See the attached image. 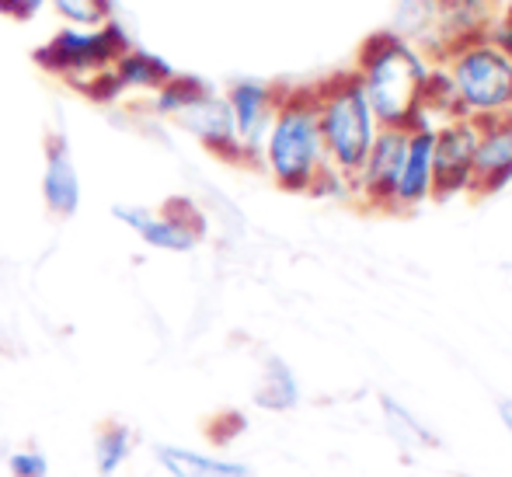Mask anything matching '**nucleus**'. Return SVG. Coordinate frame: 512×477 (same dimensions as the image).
I'll use <instances>...</instances> for the list:
<instances>
[{"instance_id": "nucleus-1", "label": "nucleus", "mask_w": 512, "mask_h": 477, "mask_svg": "<svg viewBox=\"0 0 512 477\" xmlns=\"http://www.w3.org/2000/svg\"><path fill=\"white\" fill-rule=\"evenodd\" d=\"M429 67L432 63L405 35L384 28L363 42L352 70H356L380 126L411 129L418 119V101H422V84L429 77Z\"/></svg>"}, {"instance_id": "nucleus-2", "label": "nucleus", "mask_w": 512, "mask_h": 477, "mask_svg": "<svg viewBox=\"0 0 512 477\" xmlns=\"http://www.w3.org/2000/svg\"><path fill=\"white\" fill-rule=\"evenodd\" d=\"M258 168L276 182V189L293 195H310L314 182L328 168L321 126H317L314 88H286L279 98L276 119L265 133Z\"/></svg>"}, {"instance_id": "nucleus-3", "label": "nucleus", "mask_w": 512, "mask_h": 477, "mask_svg": "<svg viewBox=\"0 0 512 477\" xmlns=\"http://www.w3.org/2000/svg\"><path fill=\"white\" fill-rule=\"evenodd\" d=\"M314 95L317 126H321L328 164L342 178L356 182L359 168H363L366 154H370L373 140L380 133V122L370 108V98H366L356 70H342V74L328 77L324 84H317Z\"/></svg>"}, {"instance_id": "nucleus-4", "label": "nucleus", "mask_w": 512, "mask_h": 477, "mask_svg": "<svg viewBox=\"0 0 512 477\" xmlns=\"http://www.w3.org/2000/svg\"><path fill=\"white\" fill-rule=\"evenodd\" d=\"M150 112L157 119H168L171 126H178L182 133H189L192 140L213 157L227 164H244L241 143L234 133V119H230L227 98L220 88H213L203 77L178 74L171 81H164L161 88L150 95Z\"/></svg>"}, {"instance_id": "nucleus-5", "label": "nucleus", "mask_w": 512, "mask_h": 477, "mask_svg": "<svg viewBox=\"0 0 512 477\" xmlns=\"http://www.w3.org/2000/svg\"><path fill=\"white\" fill-rule=\"evenodd\" d=\"M443 67L457 95L460 119L481 122L512 112V60L485 35L453 42Z\"/></svg>"}, {"instance_id": "nucleus-6", "label": "nucleus", "mask_w": 512, "mask_h": 477, "mask_svg": "<svg viewBox=\"0 0 512 477\" xmlns=\"http://www.w3.org/2000/svg\"><path fill=\"white\" fill-rule=\"evenodd\" d=\"M129 46L126 32L119 28V21H105L95 28H56L39 49L35 60L46 74L60 77V81L74 84L81 91H91L98 84V77L115 63V56Z\"/></svg>"}, {"instance_id": "nucleus-7", "label": "nucleus", "mask_w": 512, "mask_h": 477, "mask_svg": "<svg viewBox=\"0 0 512 477\" xmlns=\"http://www.w3.org/2000/svg\"><path fill=\"white\" fill-rule=\"evenodd\" d=\"M112 216L147 248L164 251V255H189L206 237L203 213L189 199H171L161 209L143 206V202H119L112 206Z\"/></svg>"}, {"instance_id": "nucleus-8", "label": "nucleus", "mask_w": 512, "mask_h": 477, "mask_svg": "<svg viewBox=\"0 0 512 477\" xmlns=\"http://www.w3.org/2000/svg\"><path fill=\"white\" fill-rule=\"evenodd\" d=\"M223 98H227L230 119H234V133L237 143H241L244 164H258V154H262L265 133H269L272 119H276L283 88L258 81V77H237V81H230L223 88Z\"/></svg>"}, {"instance_id": "nucleus-9", "label": "nucleus", "mask_w": 512, "mask_h": 477, "mask_svg": "<svg viewBox=\"0 0 512 477\" xmlns=\"http://www.w3.org/2000/svg\"><path fill=\"white\" fill-rule=\"evenodd\" d=\"M474 140L478 126L471 119H450L436 126V147H432V199H453L471 192L474 175Z\"/></svg>"}, {"instance_id": "nucleus-10", "label": "nucleus", "mask_w": 512, "mask_h": 477, "mask_svg": "<svg viewBox=\"0 0 512 477\" xmlns=\"http://www.w3.org/2000/svg\"><path fill=\"white\" fill-rule=\"evenodd\" d=\"M405 140L408 129L380 126L377 140H373L370 154H366L363 168H359L356 182H352V195L366 209H380V213L394 209V185H398L401 157H405Z\"/></svg>"}, {"instance_id": "nucleus-11", "label": "nucleus", "mask_w": 512, "mask_h": 477, "mask_svg": "<svg viewBox=\"0 0 512 477\" xmlns=\"http://www.w3.org/2000/svg\"><path fill=\"white\" fill-rule=\"evenodd\" d=\"M171 77H175V67H171V63H164L157 53H147V49L129 42V46L115 56L112 67L98 77V84L88 91V95H95V98L147 95L150 98L164 81H171Z\"/></svg>"}, {"instance_id": "nucleus-12", "label": "nucleus", "mask_w": 512, "mask_h": 477, "mask_svg": "<svg viewBox=\"0 0 512 477\" xmlns=\"http://www.w3.org/2000/svg\"><path fill=\"white\" fill-rule=\"evenodd\" d=\"M474 126H478V140H474L471 192L495 195L512 185V112L481 119Z\"/></svg>"}, {"instance_id": "nucleus-13", "label": "nucleus", "mask_w": 512, "mask_h": 477, "mask_svg": "<svg viewBox=\"0 0 512 477\" xmlns=\"http://www.w3.org/2000/svg\"><path fill=\"white\" fill-rule=\"evenodd\" d=\"M432 147H436V126L408 129L391 213H411L432 199Z\"/></svg>"}, {"instance_id": "nucleus-14", "label": "nucleus", "mask_w": 512, "mask_h": 477, "mask_svg": "<svg viewBox=\"0 0 512 477\" xmlns=\"http://www.w3.org/2000/svg\"><path fill=\"white\" fill-rule=\"evenodd\" d=\"M84 189H81V171L74 164V154L63 140H49L46 164H42V202L53 216L70 220L81 209Z\"/></svg>"}, {"instance_id": "nucleus-15", "label": "nucleus", "mask_w": 512, "mask_h": 477, "mask_svg": "<svg viewBox=\"0 0 512 477\" xmlns=\"http://www.w3.org/2000/svg\"><path fill=\"white\" fill-rule=\"evenodd\" d=\"M154 464L168 477H251V467L241 460L213 457L185 443H157Z\"/></svg>"}, {"instance_id": "nucleus-16", "label": "nucleus", "mask_w": 512, "mask_h": 477, "mask_svg": "<svg viewBox=\"0 0 512 477\" xmlns=\"http://www.w3.org/2000/svg\"><path fill=\"white\" fill-rule=\"evenodd\" d=\"M380 418H384V432L394 439L405 457H415V453H425V450H436L439 439L415 411H408L398 397L391 394H380Z\"/></svg>"}, {"instance_id": "nucleus-17", "label": "nucleus", "mask_w": 512, "mask_h": 477, "mask_svg": "<svg viewBox=\"0 0 512 477\" xmlns=\"http://www.w3.org/2000/svg\"><path fill=\"white\" fill-rule=\"evenodd\" d=\"M300 380L297 373L290 370V363L279 356H269L262 363V373H258L255 383V404L262 411H293L300 404Z\"/></svg>"}, {"instance_id": "nucleus-18", "label": "nucleus", "mask_w": 512, "mask_h": 477, "mask_svg": "<svg viewBox=\"0 0 512 477\" xmlns=\"http://www.w3.org/2000/svg\"><path fill=\"white\" fill-rule=\"evenodd\" d=\"M136 450V436L129 425H105L98 429L95 436V446H91V464H95V474L98 477H115L122 467L129 464Z\"/></svg>"}, {"instance_id": "nucleus-19", "label": "nucleus", "mask_w": 512, "mask_h": 477, "mask_svg": "<svg viewBox=\"0 0 512 477\" xmlns=\"http://www.w3.org/2000/svg\"><path fill=\"white\" fill-rule=\"evenodd\" d=\"M46 11L63 28H95L115 18V0H46Z\"/></svg>"}, {"instance_id": "nucleus-20", "label": "nucleus", "mask_w": 512, "mask_h": 477, "mask_svg": "<svg viewBox=\"0 0 512 477\" xmlns=\"http://www.w3.org/2000/svg\"><path fill=\"white\" fill-rule=\"evenodd\" d=\"M429 4L436 7V14L446 21V25L457 28L453 42L471 39V35H464V28L481 25V14H485V0H429Z\"/></svg>"}, {"instance_id": "nucleus-21", "label": "nucleus", "mask_w": 512, "mask_h": 477, "mask_svg": "<svg viewBox=\"0 0 512 477\" xmlns=\"http://www.w3.org/2000/svg\"><path fill=\"white\" fill-rule=\"evenodd\" d=\"M11 477H49V457L42 450H14L7 457Z\"/></svg>"}, {"instance_id": "nucleus-22", "label": "nucleus", "mask_w": 512, "mask_h": 477, "mask_svg": "<svg viewBox=\"0 0 512 477\" xmlns=\"http://www.w3.org/2000/svg\"><path fill=\"white\" fill-rule=\"evenodd\" d=\"M46 11V0H0V14L11 21H35Z\"/></svg>"}, {"instance_id": "nucleus-23", "label": "nucleus", "mask_w": 512, "mask_h": 477, "mask_svg": "<svg viewBox=\"0 0 512 477\" xmlns=\"http://www.w3.org/2000/svg\"><path fill=\"white\" fill-rule=\"evenodd\" d=\"M485 39L492 42V46H499L502 53H506L509 60H512V7H509V14H506V18H502L499 25H495L492 32L485 35Z\"/></svg>"}, {"instance_id": "nucleus-24", "label": "nucleus", "mask_w": 512, "mask_h": 477, "mask_svg": "<svg viewBox=\"0 0 512 477\" xmlns=\"http://www.w3.org/2000/svg\"><path fill=\"white\" fill-rule=\"evenodd\" d=\"M499 422L506 425V432L512 436V397H502L499 401Z\"/></svg>"}]
</instances>
